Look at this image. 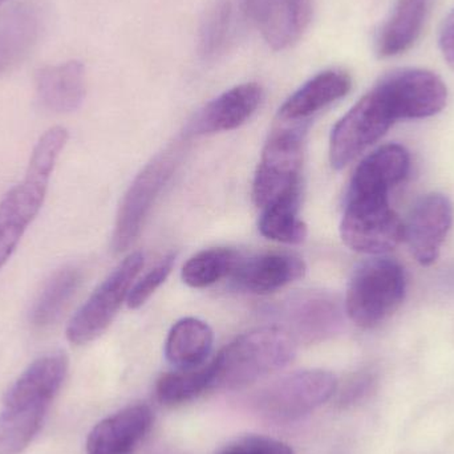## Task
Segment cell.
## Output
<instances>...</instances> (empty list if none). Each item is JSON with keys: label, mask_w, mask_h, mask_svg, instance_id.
I'll return each instance as SVG.
<instances>
[{"label": "cell", "mask_w": 454, "mask_h": 454, "mask_svg": "<svg viewBox=\"0 0 454 454\" xmlns=\"http://www.w3.org/2000/svg\"><path fill=\"white\" fill-rule=\"evenodd\" d=\"M67 141L66 128L48 129L35 145L26 177L0 202V270L18 247L27 227L39 215L51 175Z\"/></svg>", "instance_id": "cell-1"}, {"label": "cell", "mask_w": 454, "mask_h": 454, "mask_svg": "<svg viewBox=\"0 0 454 454\" xmlns=\"http://www.w3.org/2000/svg\"><path fill=\"white\" fill-rule=\"evenodd\" d=\"M296 341L282 328L263 327L243 333L212 362V389H237L255 383L293 362Z\"/></svg>", "instance_id": "cell-2"}, {"label": "cell", "mask_w": 454, "mask_h": 454, "mask_svg": "<svg viewBox=\"0 0 454 454\" xmlns=\"http://www.w3.org/2000/svg\"><path fill=\"white\" fill-rule=\"evenodd\" d=\"M405 290L407 278L399 262L386 256L368 259L349 280L346 314L359 327H376L399 309Z\"/></svg>", "instance_id": "cell-3"}, {"label": "cell", "mask_w": 454, "mask_h": 454, "mask_svg": "<svg viewBox=\"0 0 454 454\" xmlns=\"http://www.w3.org/2000/svg\"><path fill=\"white\" fill-rule=\"evenodd\" d=\"M306 122L279 121L264 145L253 183V200L264 209L301 192Z\"/></svg>", "instance_id": "cell-4"}, {"label": "cell", "mask_w": 454, "mask_h": 454, "mask_svg": "<svg viewBox=\"0 0 454 454\" xmlns=\"http://www.w3.org/2000/svg\"><path fill=\"white\" fill-rule=\"evenodd\" d=\"M343 242L357 253L380 255L404 239V223L383 194H347L340 223Z\"/></svg>", "instance_id": "cell-5"}, {"label": "cell", "mask_w": 454, "mask_h": 454, "mask_svg": "<svg viewBox=\"0 0 454 454\" xmlns=\"http://www.w3.org/2000/svg\"><path fill=\"white\" fill-rule=\"evenodd\" d=\"M396 121L386 95L375 85L333 127L330 140L333 168H346L380 140Z\"/></svg>", "instance_id": "cell-6"}, {"label": "cell", "mask_w": 454, "mask_h": 454, "mask_svg": "<svg viewBox=\"0 0 454 454\" xmlns=\"http://www.w3.org/2000/svg\"><path fill=\"white\" fill-rule=\"evenodd\" d=\"M143 267V254L138 251L129 254L96 288L69 322L67 339L72 344L84 346L106 333L129 296L133 282Z\"/></svg>", "instance_id": "cell-7"}, {"label": "cell", "mask_w": 454, "mask_h": 454, "mask_svg": "<svg viewBox=\"0 0 454 454\" xmlns=\"http://www.w3.org/2000/svg\"><path fill=\"white\" fill-rule=\"evenodd\" d=\"M344 309L338 296L327 291H301L293 294L266 309L295 341L325 340L343 327Z\"/></svg>", "instance_id": "cell-8"}, {"label": "cell", "mask_w": 454, "mask_h": 454, "mask_svg": "<svg viewBox=\"0 0 454 454\" xmlns=\"http://www.w3.org/2000/svg\"><path fill=\"white\" fill-rule=\"evenodd\" d=\"M178 159L177 148L168 149L154 157L133 180L117 213L112 238L114 253H122L137 239L157 199L172 178Z\"/></svg>", "instance_id": "cell-9"}, {"label": "cell", "mask_w": 454, "mask_h": 454, "mask_svg": "<svg viewBox=\"0 0 454 454\" xmlns=\"http://www.w3.org/2000/svg\"><path fill=\"white\" fill-rule=\"evenodd\" d=\"M338 381L325 370H307L291 373L267 387L259 395L262 415L274 421L298 420L325 404L336 392Z\"/></svg>", "instance_id": "cell-10"}, {"label": "cell", "mask_w": 454, "mask_h": 454, "mask_svg": "<svg viewBox=\"0 0 454 454\" xmlns=\"http://www.w3.org/2000/svg\"><path fill=\"white\" fill-rule=\"evenodd\" d=\"M396 120L426 119L447 106L448 90L442 80L427 69H397L378 82Z\"/></svg>", "instance_id": "cell-11"}, {"label": "cell", "mask_w": 454, "mask_h": 454, "mask_svg": "<svg viewBox=\"0 0 454 454\" xmlns=\"http://www.w3.org/2000/svg\"><path fill=\"white\" fill-rule=\"evenodd\" d=\"M452 223V202L444 194H427L416 202L404 225V239L419 263L431 266L439 259Z\"/></svg>", "instance_id": "cell-12"}, {"label": "cell", "mask_w": 454, "mask_h": 454, "mask_svg": "<svg viewBox=\"0 0 454 454\" xmlns=\"http://www.w3.org/2000/svg\"><path fill=\"white\" fill-rule=\"evenodd\" d=\"M263 90L256 82H246L226 90L207 103L192 121L194 135L229 132L245 124L261 106Z\"/></svg>", "instance_id": "cell-13"}, {"label": "cell", "mask_w": 454, "mask_h": 454, "mask_svg": "<svg viewBox=\"0 0 454 454\" xmlns=\"http://www.w3.org/2000/svg\"><path fill=\"white\" fill-rule=\"evenodd\" d=\"M151 408L135 404L104 419L90 431L87 454H133L151 429Z\"/></svg>", "instance_id": "cell-14"}, {"label": "cell", "mask_w": 454, "mask_h": 454, "mask_svg": "<svg viewBox=\"0 0 454 454\" xmlns=\"http://www.w3.org/2000/svg\"><path fill=\"white\" fill-rule=\"evenodd\" d=\"M304 274L306 264L299 256L287 253H266L240 259L231 278L240 290L266 295L301 279Z\"/></svg>", "instance_id": "cell-15"}, {"label": "cell", "mask_w": 454, "mask_h": 454, "mask_svg": "<svg viewBox=\"0 0 454 454\" xmlns=\"http://www.w3.org/2000/svg\"><path fill=\"white\" fill-rule=\"evenodd\" d=\"M67 372L68 357L63 352L39 357L10 387L3 400V407H50L66 380Z\"/></svg>", "instance_id": "cell-16"}, {"label": "cell", "mask_w": 454, "mask_h": 454, "mask_svg": "<svg viewBox=\"0 0 454 454\" xmlns=\"http://www.w3.org/2000/svg\"><path fill=\"white\" fill-rule=\"evenodd\" d=\"M42 15L31 3L13 5L0 16V77L20 66L42 34Z\"/></svg>", "instance_id": "cell-17"}, {"label": "cell", "mask_w": 454, "mask_h": 454, "mask_svg": "<svg viewBox=\"0 0 454 454\" xmlns=\"http://www.w3.org/2000/svg\"><path fill=\"white\" fill-rule=\"evenodd\" d=\"M351 76L341 69H327L304 82L280 106L279 121L307 122L309 117L343 98L351 90Z\"/></svg>", "instance_id": "cell-18"}, {"label": "cell", "mask_w": 454, "mask_h": 454, "mask_svg": "<svg viewBox=\"0 0 454 454\" xmlns=\"http://www.w3.org/2000/svg\"><path fill=\"white\" fill-rule=\"evenodd\" d=\"M40 106L53 114H71L82 106L87 93L85 67L71 60L39 69L35 77Z\"/></svg>", "instance_id": "cell-19"}, {"label": "cell", "mask_w": 454, "mask_h": 454, "mask_svg": "<svg viewBox=\"0 0 454 454\" xmlns=\"http://www.w3.org/2000/svg\"><path fill=\"white\" fill-rule=\"evenodd\" d=\"M410 153L397 144L381 146L368 154L355 170L347 194H386L410 172Z\"/></svg>", "instance_id": "cell-20"}, {"label": "cell", "mask_w": 454, "mask_h": 454, "mask_svg": "<svg viewBox=\"0 0 454 454\" xmlns=\"http://www.w3.org/2000/svg\"><path fill=\"white\" fill-rule=\"evenodd\" d=\"M314 0H267L256 23L271 50L283 51L301 40L311 23Z\"/></svg>", "instance_id": "cell-21"}, {"label": "cell", "mask_w": 454, "mask_h": 454, "mask_svg": "<svg viewBox=\"0 0 454 454\" xmlns=\"http://www.w3.org/2000/svg\"><path fill=\"white\" fill-rule=\"evenodd\" d=\"M432 0H396L376 39L380 58H391L410 50L423 31Z\"/></svg>", "instance_id": "cell-22"}, {"label": "cell", "mask_w": 454, "mask_h": 454, "mask_svg": "<svg viewBox=\"0 0 454 454\" xmlns=\"http://www.w3.org/2000/svg\"><path fill=\"white\" fill-rule=\"evenodd\" d=\"M212 328L196 317L178 320L167 339L165 355L178 370H192L204 365L213 348Z\"/></svg>", "instance_id": "cell-23"}, {"label": "cell", "mask_w": 454, "mask_h": 454, "mask_svg": "<svg viewBox=\"0 0 454 454\" xmlns=\"http://www.w3.org/2000/svg\"><path fill=\"white\" fill-rule=\"evenodd\" d=\"M82 282V274L76 267L59 270L45 283L29 314L34 327L47 328L60 319Z\"/></svg>", "instance_id": "cell-24"}, {"label": "cell", "mask_w": 454, "mask_h": 454, "mask_svg": "<svg viewBox=\"0 0 454 454\" xmlns=\"http://www.w3.org/2000/svg\"><path fill=\"white\" fill-rule=\"evenodd\" d=\"M301 192L288 194L262 209L259 231L267 239L298 245L307 237V225L299 218Z\"/></svg>", "instance_id": "cell-25"}, {"label": "cell", "mask_w": 454, "mask_h": 454, "mask_svg": "<svg viewBox=\"0 0 454 454\" xmlns=\"http://www.w3.org/2000/svg\"><path fill=\"white\" fill-rule=\"evenodd\" d=\"M50 407H3L0 412V454H20L31 444Z\"/></svg>", "instance_id": "cell-26"}, {"label": "cell", "mask_w": 454, "mask_h": 454, "mask_svg": "<svg viewBox=\"0 0 454 454\" xmlns=\"http://www.w3.org/2000/svg\"><path fill=\"white\" fill-rule=\"evenodd\" d=\"M235 0H215L200 31V55L207 60L220 58L229 50L237 28Z\"/></svg>", "instance_id": "cell-27"}, {"label": "cell", "mask_w": 454, "mask_h": 454, "mask_svg": "<svg viewBox=\"0 0 454 454\" xmlns=\"http://www.w3.org/2000/svg\"><path fill=\"white\" fill-rule=\"evenodd\" d=\"M239 262V254L232 248L215 247L200 251L184 266V282L189 287H209L223 278L231 277Z\"/></svg>", "instance_id": "cell-28"}, {"label": "cell", "mask_w": 454, "mask_h": 454, "mask_svg": "<svg viewBox=\"0 0 454 454\" xmlns=\"http://www.w3.org/2000/svg\"><path fill=\"white\" fill-rule=\"evenodd\" d=\"M212 363L192 370L165 373L157 381V397L165 405L183 404L212 389Z\"/></svg>", "instance_id": "cell-29"}, {"label": "cell", "mask_w": 454, "mask_h": 454, "mask_svg": "<svg viewBox=\"0 0 454 454\" xmlns=\"http://www.w3.org/2000/svg\"><path fill=\"white\" fill-rule=\"evenodd\" d=\"M176 255L169 254L165 256L156 267L146 272L132 288H130L129 296H128V306L129 309H140L146 303L149 298L156 293L157 288L168 279L173 267H175Z\"/></svg>", "instance_id": "cell-30"}, {"label": "cell", "mask_w": 454, "mask_h": 454, "mask_svg": "<svg viewBox=\"0 0 454 454\" xmlns=\"http://www.w3.org/2000/svg\"><path fill=\"white\" fill-rule=\"evenodd\" d=\"M218 454H295L285 442L263 436H248L232 442Z\"/></svg>", "instance_id": "cell-31"}, {"label": "cell", "mask_w": 454, "mask_h": 454, "mask_svg": "<svg viewBox=\"0 0 454 454\" xmlns=\"http://www.w3.org/2000/svg\"><path fill=\"white\" fill-rule=\"evenodd\" d=\"M376 386V375L372 371H360L349 378L339 396L341 407H352L367 399Z\"/></svg>", "instance_id": "cell-32"}, {"label": "cell", "mask_w": 454, "mask_h": 454, "mask_svg": "<svg viewBox=\"0 0 454 454\" xmlns=\"http://www.w3.org/2000/svg\"><path fill=\"white\" fill-rule=\"evenodd\" d=\"M440 48L445 60L454 71V8L442 24L440 34Z\"/></svg>", "instance_id": "cell-33"}, {"label": "cell", "mask_w": 454, "mask_h": 454, "mask_svg": "<svg viewBox=\"0 0 454 454\" xmlns=\"http://www.w3.org/2000/svg\"><path fill=\"white\" fill-rule=\"evenodd\" d=\"M4 2H7V0H0V5H2Z\"/></svg>", "instance_id": "cell-34"}]
</instances>
